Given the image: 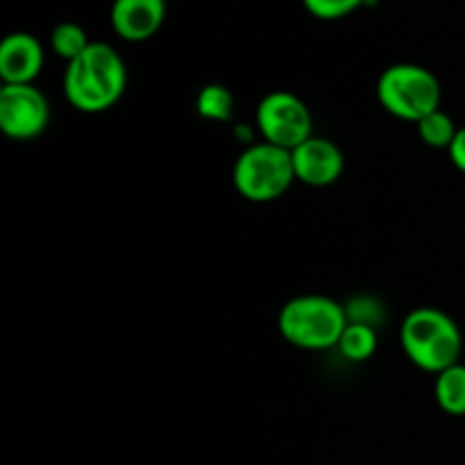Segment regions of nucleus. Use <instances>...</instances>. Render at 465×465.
Masks as SVG:
<instances>
[{"mask_svg": "<svg viewBox=\"0 0 465 465\" xmlns=\"http://www.w3.org/2000/svg\"><path fill=\"white\" fill-rule=\"evenodd\" d=\"M91 41L86 36L84 27L77 25V23H59L54 25V30L50 32V48L54 50L57 57H62L64 62L71 64L75 62L80 54H84V50L89 48Z\"/></svg>", "mask_w": 465, "mask_h": 465, "instance_id": "obj_14", "label": "nucleus"}, {"mask_svg": "<svg viewBox=\"0 0 465 465\" xmlns=\"http://www.w3.org/2000/svg\"><path fill=\"white\" fill-rule=\"evenodd\" d=\"M109 21L123 41H148L166 21V0H114Z\"/></svg>", "mask_w": 465, "mask_h": 465, "instance_id": "obj_9", "label": "nucleus"}, {"mask_svg": "<svg viewBox=\"0 0 465 465\" xmlns=\"http://www.w3.org/2000/svg\"><path fill=\"white\" fill-rule=\"evenodd\" d=\"M368 3L371 0H302L304 9L321 21H339Z\"/></svg>", "mask_w": 465, "mask_h": 465, "instance_id": "obj_16", "label": "nucleus"}, {"mask_svg": "<svg viewBox=\"0 0 465 465\" xmlns=\"http://www.w3.org/2000/svg\"><path fill=\"white\" fill-rule=\"evenodd\" d=\"M443 89L430 68L418 64H393L377 80V100L395 118L418 123L440 109Z\"/></svg>", "mask_w": 465, "mask_h": 465, "instance_id": "obj_4", "label": "nucleus"}, {"mask_svg": "<svg viewBox=\"0 0 465 465\" xmlns=\"http://www.w3.org/2000/svg\"><path fill=\"white\" fill-rule=\"evenodd\" d=\"M280 334L293 348L321 352L339 348V341L348 327L345 309L327 295H298L282 307Z\"/></svg>", "mask_w": 465, "mask_h": 465, "instance_id": "obj_3", "label": "nucleus"}, {"mask_svg": "<svg viewBox=\"0 0 465 465\" xmlns=\"http://www.w3.org/2000/svg\"><path fill=\"white\" fill-rule=\"evenodd\" d=\"M195 109L207 121L227 123L234 116V95L223 84H207L200 89L198 100H195Z\"/></svg>", "mask_w": 465, "mask_h": 465, "instance_id": "obj_15", "label": "nucleus"}, {"mask_svg": "<svg viewBox=\"0 0 465 465\" xmlns=\"http://www.w3.org/2000/svg\"><path fill=\"white\" fill-rule=\"evenodd\" d=\"M125 86V62L104 41H91L84 54L66 64V71H64V95L77 112H107L121 100Z\"/></svg>", "mask_w": 465, "mask_h": 465, "instance_id": "obj_1", "label": "nucleus"}, {"mask_svg": "<svg viewBox=\"0 0 465 465\" xmlns=\"http://www.w3.org/2000/svg\"><path fill=\"white\" fill-rule=\"evenodd\" d=\"M295 180L307 186H330L343 175L345 157L339 145L322 136H312L291 153Z\"/></svg>", "mask_w": 465, "mask_h": 465, "instance_id": "obj_8", "label": "nucleus"}, {"mask_svg": "<svg viewBox=\"0 0 465 465\" xmlns=\"http://www.w3.org/2000/svg\"><path fill=\"white\" fill-rule=\"evenodd\" d=\"M257 127L266 143L293 153L313 136V116L304 100L289 91L263 95L257 107Z\"/></svg>", "mask_w": 465, "mask_h": 465, "instance_id": "obj_6", "label": "nucleus"}, {"mask_svg": "<svg viewBox=\"0 0 465 465\" xmlns=\"http://www.w3.org/2000/svg\"><path fill=\"white\" fill-rule=\"evenodd\" d=\"M50 107L35 84H3L0 89V130L14 141L36 139L45 132Z\"/></svg>", "mask_w": 465, "mask_h": 465, "instance_id": "obj_7", "label": "nucleus"}, {"mask_svg": "<svg viewBox=\"0 0 465 465\" xmlns=\"http://www.w3.org/2000/svg\"><path fill=\"white\" fill-rule=\"evenodd\" d=\"M339 350L350 361H368L377 350V334L368 322H348L339 341Z\"/></svg>", "mask_w": 465, "mask_h": 465, "instance_id": "obj_12", "label": "nucleus"}, {"mask_svg": "<svg viewBox=\"0 0 465 465\" xmlns=\"http://www.w3.org/2000/svg\"><path fill=\"white\" fill-rule=\"evenodd\" d=\"M234 189L250 203H272L282 198L295 180L289 150L272 143H254L239 154L232 171Z\"/></svg>", "mask_w": 465, "mask_h": 465, "instance_id": "obj_5", "label": "nucleus"}, {"mask_svg": "<svg viewBox=\"0 0 465 465\" xmlns=\"http://www.w3.org/2000/svg\"><path fill=\"white\" fill-rule=\"evenodd\" d=\"M448 154H450V159H452L454 168H457V171H461L465 175V125L459 127V132H457V136H454L452 145H450Z\"/></svg>", "mask_w": 465, "mask_h": 465, "instance_id": "obj_17", "label": "nucleus"}, {"mask_svg": "<svg viewBox=\"0 0 465 465\" xmlns=\"http://www.w3.org/2000/svg\"><path fill=\"white\" fill-rule=\"evenodd\" d=\"M400 343L413 366L434 375L459 363L463 352L457 321L436 307L413 309L400 327Z\"/></svg>", "mask_w": 465, "mask_h": 465, "instance_id": "obj_2", "label": "nucleus"}, {"mask_svg": "<svg viewBox=\"0 0 465 465\" xmlns=\"http://www.w3.org/2000/svg\"><path fill=\"white\" fill-rule=\"evenodd\" d=\"M436 402L448 416H465V366L461 361L436 375Z\"/></svg>", "mask_w": 465, "mask_h": 465, "instance_id": "obj_11", "label": "nucleus"}, {"mask_svg": "<svg viewBox=\"0 0 465 465\" xmlns=\"http://www.w3.org/2000/svg\"><path fill=\"white\" fill-rule=\"evenodd\" d=\"M418 125V136L422 139V143L430 145L436 150H450L454 136H457L459 127L454 123V118L450 114H445L443 109H436V112L427 114L422 121L416 123Z\"/></svg>", "mask_w": 465, "mask_h": 465, "instance_id": "obj_13", "label": "nucleus"}, {"mask_svg": "<svg viewBox=\"0 0 465 465\" xmlns=\"http://www.w3.org/2000/svg\"><path fill=\"white\" fill-rule=\"evenodd\" d=\"M44 45L27 32H12L0 44V77L5 84H32L44 68Z\"/></svg>", "mask_w": 465, "mask_h": 465, "instance_id": "obj_10", "label": "nucleus"}]
</instances>
